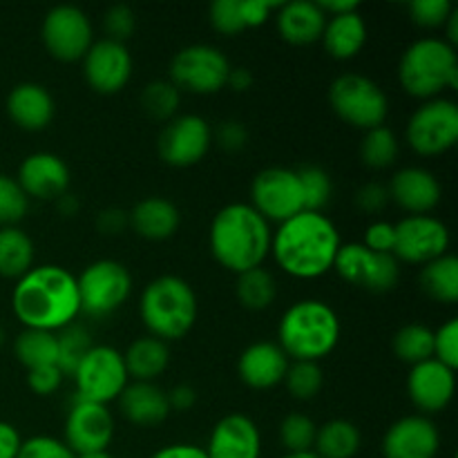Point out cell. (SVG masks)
<instances>
[{
	"mask_svg": "<svg viewBox=\"0 0 458 458\" xmlns=\"http://www.w3.org/2000/svg\"><path fill=\"white\" fill-rule=\"evenodd\" d=\"M12 309L25 329L58 334L81 316L76 276L58 264L31 267L12 291Z\"/></svg>",
	"mask_w": 458,
	"mask_h": 458,
	"instance_id": "cell-1",
	"label": "cell"
},
{
	"mask_svg": "<svg viewBox=\"0 0 458 458\" xmlns=\"http://www.w3.org/2000/svg\"><path fill=\"white\" fill-rule=\"evenodd\" d=\"M343 246L335 224L327 215L302 210L277 224L273 231L271 255L277 267L298 280H318L334 268Z\"/></svg>",
	"mask_w": 458,
	"mask_h": 458,
	"instance_id": "cell-2",
	"label": "cell"
},
{
	"mask_svg": "<svg viewBox=\"0 0 458 458\" xmlns=\"http://www.w3.org/2000/svg\"><path fill=\"white\" fill-rule=\"evenodd\" d=\"M271 224L250 204H226L217 210L208 228V246L215 262L240 273L262 267L271 255Z\"/></svg>",
	"mask_w": 458,
	"mask_h": 458,
	"instance_id": "cell-3",
	"label": "cell"
},
{
	"mask_svg": "<svg viewBox=\"0 0 458 458\" xmlns=\"http://www.w3.org/2000/svg\"><path fill=\"white\" fill-rule=\"evenodd\" d=\"M338 313L325 300H300L284 311L277 325V347L286 358L304 362H320L340 343Z\"/></svg>",
	"mask_w": 458,
	"mask_h": 458,
	"instance_id": "cell-4",
	"label": "cell"
},
{
	"mask_svg": "<svg viewBox=\"0 0 458 458\" xmlns=\"http://www.w3.org/2000/svg\"><path fill=\"white\" fill-rule=\"evenodd\" d=\"M143 327L148 335L165 344L182 340L192 331L199 313L195 289L179 276H159L143 289L139 300Z\"/></svg>",
	"mask_w": 458,
	"mask_h": 458,
	"instance_id": "cell-5",
	"label": "cell"
},
{
	"mask_svg": "<svg viewBox=\"0 0 458 458\" xmlns=\"http://www.w3.org/2000/svg\"><path fill=\"white\" fill-rule=\"evenodd\" d=\"M398 83L410 97L429 101L445 89L458 88L456 47L443 38H419L398 61Z\"/></svg>",
	"mask_w": 458,
	"mask_h": 458,
	"instance_id": "cell-6",
	"label": "cell"
},
{
	"mask_svg": "<svg viewBox=\"0 0 458 458\" xmlns=\"http://www.w3.org/2000/svg\"><path fill=\"white\" fill-rule=\"evenodd\" d=\"M329 106L340 121L362 132L385 125L389 114V98L385 89L374 79L358 72L334 79L329 85Z\"/></svg>",
	"mask_w": 458,
	"mask_h": 458,
	"instance_id": "cell-7",
	"label": "cell"
},
{
	"mask_svg": "<svg viewBox=\"0 0 458 458\" xmlns=\"http://www.w3.org/2000/svg\"><path fill=\"white\" fill-rule=\"evenodd\" d=\"M72 380L79 401L98 403V405L119 401L121 392L130 383L123 353L110 344H92V349L72 371Z\"/></svg>",
	"mask_w": 458,
	"mask_h": 458,
	"instance_id": "cell-8",
	"label": "cell"
},
{
	"mask_svg": "<svg viewBox=\"0 0 458 458\" xmlns=\"http://www.w3.org/2000/svg\"><path fill=\"white\" fill-rule=\"evenodd\" d=\"M81 313L89 318H107L119 311L132 295V276L116 259H97L76 277Z\"/></svg>",
	"mask_w": 458,
	"mask_h": 458,
	"instance_id": "cell-9",
	"label": "cell"
},
{
	"mask_svg": "<svg viewBox=\"0 0 458 458\" xmlns=\"http://www.w3.org/2000/svg\"><path fill=\"white\" fill-rule=\"evenodd\" d=\"M170 83L182 92L217 94L226 88L231 63L215 45H186L173 56L168 67Z\"/></svg>",
	"mask_w": 458,
	"mask_h": 458,
	"instance_id": "cell-10",
	"label": "cell"
},
{
	"mask_svg": "<svg viewBox=\"0 0 458 458\" xmlns=\"http://www.w3.org/2000/svg\"><path fill=\"white\" fill-rule=\"evenodd\" d=\"M405 137L416 155H445L458 141V106L445 97L423 101L407 121Z\"/></svg>",
	"mask_w": 458,
	"mask_h": 458,
	"instance_id": "cell-11",
	"label": "cell"
},
{
	"mask_svg": "<svg viewBox=\"0 0 458 458\" xmlns=\"http://www.w3.org/2000/svg\"><path fill=\"white\" fill-rule=\"evenodd\" d=\"M40 38L56 61H83L94 43V27L88 13L76 4H56L45 13Z\"/></svg>",
	"mask_w": 458,
	"mask_h": 458,
	"instance_id": "cell-12",
	"label": "cell"
},
{
	"mask_svg": "<svg viewBox=\"0 0 458 458\" xmlns=\"http://www.w3.org/2000/svg\"><path fill=\"white\" fill-rule=\"evenodd\" d=\"M334 271L347 284L369 293H387L401 280V262L392 253H374L362 244H343Z\"/></svg>",
	"mask_w": 458,
	"mask_h": 458,
	"instance_id": "cell-13",
	"label": "cell"
},
{
	"mask_svg": "<svg viewBox=\"0 0 458 458\" xmlns=\"http://www.w3.org/2000/svg\"><path fill=\"white\" fill-rule=\"evenodd\" d=\"M250 206L268 224H282L302 213L304 199L298 170L280 168V165L259 170L250 183Z\"/></svg>",
	"mask_w": 458,
	"mask_h": 458,
	"instance_id": "cell-14",
	"label": "cell"
},
{
	"mask_svg": "<svg viewBox=\"0 0 458 458\" xmlns=\"http://www.w3.org/2000/svg\"><path fill=\"white\" fill-rule=\"evenodd\" d=\"M213 146V128L199 114H179L161 130L157 150L164 164L173 168L197 165Z\"/></svg>",
	"mask_w": 458,
	"mask_h": 458,
	"instance_id": "cell-15",
	"label": "cell"
},
{
	"mask_svg": "<svg viewBox=\"0 0 458 458\" xmlns=\"http://www.w3.org/2000/svg\"><path fill=\"white\" fill-rule=\"evenodd\" d=\"M396 226L394 258L407 264H425L450 253V231L432 215H407Z\"/></svg>",
	"mask_w": 458,
	"mask_h": 458,
	"instance_id": "cell-16",
	"label": "cell"
},
{
	"mask_svg": "<svg viewBox=\"0 0 458 458\" xmlns=\"http://www.w3.org/2000/svg\"><path fill=\"white\" fill-rule=\"evenodd\" d=\"M112 438H114V416L110 414L107 405L76 398L65 416L63 443L76 456H81L92 454V452H106Z\"/></svg>",
	"mask_w": 458,
	"mask_h": 458,
	"instance_id": "cell-17",
	"label": "cell"
},
{
	"mask_svg": "<svg viewBox=\"0 0 458 458\" xmlns=\"http://www.w3.org/2000/svg\"><path fill=\"white\" fill-rule=\"evenodd\" d=\"M83 76L89 88L98 94L121 92L132 76V54L128 45L116 40H94L83 56Z\"/></svg>",
	"mask_w": 458,
	"mask_h": 458,
	"instance_id": "cell-18",
	"label": "cell"
},
{
	"mask_svg": "<svg viewBox=\"0 0 458 458\" xmlns=\"http://www.w3.org/2000/svg\"><path fill=\"white\" fill-rule=\"evenodd\" d=\"M380 447L383 458H437L441 450V434L429 416H403L389 425Z\"/></svg>",
	"mask_w": 458,
	"mask_h": 458,
	"instance_id": "cell-19",
	"label": "cell"
},
{
	"mask_svg": "<svg viewBox=\"0 0 458 458\" xmlns=\"http://www.w3.org/2000/svg\"><path fill=\"white\" fill-rule=\"evenodd\" d=\"M407 394L423 416L438 414L450 405L456 394L454 369L438 362L437 358L419 362L407 376Z\"/></svg>",
	"mask_w": 458,
	"mask_h": 458,
	"instance_id": "cell-20",
	"label": "cell"
},
{
	"mask_svg": "<svg viewBox=\"0 0 458 458\" xmlns=\"http://www.w3.org/2000/svg\"><path fill=\"white\" fill-rule=\"evenodd\" d=\"M204 450L208 458H262V434L253 419L235 411L215 423Z\"/></svg>",
	"mask_w": 458,
	"mask_h": 458,
	"instance_id": "cell-21",
	"label": "cell"
},
{
	"mask_svg": "<svg viewBox=\"0 0 458 458\" xmlns=\"http://www.w3.org/2000/svg\"><path fill=\"white\" fill-rule=\"evenodd\" d=\"M16 182L30 199H58L70 191V168L54 152H34L22 159Z\"/></svg>",
	"mask_w": 458,
	"mask_h": 458,
	"instance_id": "cell-22",
	"label": "cell"
},
{
	"mask_svg": "<svg viewBox=\"0 0 458 458\" xmlns=\"http://www.w3.org/2000/svg\"><path fill=\"white\" fill-rule=\"evenodd\" d=\"M389 199L410 215H429L441 204L443 188L437 174L420 165H407L392 177Z\"/></svg>",
	"mask_w": 458,
	"mask_h": 458,
	"instance_id": "cell-23",
	"label": "cell"
},
{
	"mask_svg": "<svg viewBox=\"0 0 458 458\" xmlns=\"http://www.w3.org/2000/svg\"><path fill=\"white\" fill-rule=\"evenodd\" d=\"M291 360L286 353L277 347V343H253L237 358V376L242 383L250 389H273L284 383L286 369Z\"/></svg>",
	"mask_w": 458,
	"mask_h": 458,
	"instance_id": "cell-24",
	"label": "cell"
},
{
	"mask_svg": "<svg viewBox=\"0 0 458 458\" xmlns=\"http://www.w3.org/2000/svg\"><path fill=\"white\" fill-rule=\"evenodd\" d=\"M56 112V103L49 89L40 83H18L7 94V114L13 123L27 132H40L47 128Z\"/></svg>",
	"mask_w": 458,
	"mask_h": 458,
	"instance_id": "cell-25",
	"label": "cell"
},
{
	"mask_svg": "<svg viewBox=\"0 0 458 458\" xmlns=\"http://www.w3.org/2000/svg\"><path fill=\"white\" fill-rule=\"evenodd\" d=\"M276 25L282 40L289 45H313L322 38L327 16L318 3L311 0H293V3H282L276 12Z\"/></svg>",
	"mask_w": 458,
	"mask_h": 458,
	"instance_id": "cell-26",
	"label": "cell"
},
{
	"mask_svg": "<svg viewBox=\"0 0 458 458\" xmlns=\"http://www.w3.org/2000/svg\"><path fill=\"white\" fill-rule=\"evenodd\" d=\"M121 414L139 428H152L170 416L168 392L157 383H128L119 396Z\"/></svg>",
	"mask_w": 458,
	"mask_h": 458,
	"instance_id": "cell-27",
	"label": "cell"
},
{
	"mask_svg": "<svg viewBox=\"0 0 458 458\" xmlns=\"http://www.w3.org/2000/svg\"><path fill=\"white\" fill-rule=\"evenodd\" d=\"M130 228L148 242L170 240L179 231L182 215L170 199L159 195L143 197L128 213Z\"/></svg>",
	"mask_w": 458,
	"mask_h": 458,
	"instance_id": "cell-28",
	"label": "cell"
},
{
	"mask_svg": "<svg viewBox=\"0 0 458 458\" xmlns=\"http://www.w3.org/2000/svg\"><path fill=\"white\" fill-rule=\"evenodd\" d=\"M322 45L325 52L335 61H352L367 45V22L362 13L349 12L340 16L327 18L325 31H322Z\"/></svg>",
	"mask_w": 458,
	"mask_h": 458,
	"instance_id": "cell-29",
	"label": "cell"
},
{
	"mask_svg": "<svg viewBox=\"0 0 458 458\" xmlns=\"http://www.w3.org/2000/svg\"><path fill=\"white\" fill-rule=\"evenodd\" d=\"M125 371L128 378L137 383H155L170 365V349L164 340L152 338V335H141L132 340L123 353Z\"/></svg>",
	"mask_w": 458,
	"mask_h": 458,
	"instance_id": "cell-30",
	"label": "cell"
},
{
	"mask_svg": "<svg viewBox=\"0 0 458 458\" xmlns=\"http://www.w3.org/2000/svg\"><path fill=\"white\" fill-rule=\"evenodd\" d=\"M362 447V434L352 420L334 419L318 428L316 452L320 458H356Z\"/></svg>",
	"mask_w": 458,
	"mask_h": 458,
	"instance_id": "cell-31",
	"label": "cell"
},
{
	"mask_svg": "<svg viewBox=\"0 0 458 458\" xmlns=\"http://www.w3.org/2000/svg\"><path fill=\"white\" fill-rule=\"evenodd\" d=\"M34 267V242L22 228H0V276L21 280Z\"/></svg>",
	"mask_w": 458,
	"mask_h": 458,
	"instance_id": "cell-32",
	"label": "cell"
},
{
	"mask_svg": "<svg viewBox=\"0 0 458 458\" xmlns=\"http://www.w3.org/2000/svg\"><path fill=\"white\" fill-rule=\"evenodd\" d=\"M425 295L441 304L458 302V259L452 253L425 264L419 276Z\"/></svg>",
	"mask_w": 458,
	"mask_h": 458,
	"instance_id": "cell-33",
	"label": "cell"
},
{
	"mask_svg": "<svg viewBox=\"0 0 458 458\" xmlns=\"http://www.w3.org/2000/svg\"><path fill=\"white\" fill-rule=\"evenodd\" d=\"M13 353L18 362L27 371L38 369V367L56 365L58 360V340L52 331L25 329L13 340Z\"/></svg>",
	"mask_w": 458,
	"mask_h": 458,
	"instance_id": "cell-34",
	"label": "cell"
},
{
	"mask_svg": "<svg viewBox=\"0 0 458 458\" xmlns=\"http://www.w3.org/2000/svg\"><path fill=\"white\" fill-rule=\"evenodd\" d=\"M235 293L242 307L249 311H267L277 298V282L264 267L250 268L237 276Z\"/></svg>",
	"mask_w": 458,
	"mask_h": 458,
	"instance_id": "cell-35",
	"label": "cell"
},
{
	"mask_svg": "<svg viewBox=\"0 0 458 458\" xmlns=\"http://www.w3.org/2000/svg\"><path fill=\"white\" fill-rule=\"evenodd\" d=\"M401 155V141L387 125L367 130L360 143V159L371 170L392 168Z\"/></svg>",
	"mask_w": 458,
	"mask_h": 458,
	"instance_id": "cell-36",
	"label": "cell"
},
{
	"mask_svg": "<svg viewBox=\"0 0 458 458\" xmlns=\"http://www.w3.org/2000/svg\"><path fill=\"white\" fill-rule=\"evenodd\" d=\"M392 344L398 360L407 362L411 367L434 358V331L429 327L419 325V322L401 327L394 335Z\"/></svg>",
	"mask_w": 458,
	"mask_h": 458,
	"instance_id": "cell-37",
	"label": "cell"
},
{
	"mask_svg": "<svg viewBox=\"0 0 458 458\" xmlns=\"http://www.w3.org/2000/svg\"><path fill=\"white\" fill-rule=\"evenodd\" d=\"M182 106V92L170 81H150L141 92V107L150 119L170 121Z\"/></svg>",
	"mask_w": 458,
	"mask_h": 458,
	"instance_id": "cell-38",
	"label": "cell"
},
{
	"mask_svg": "<svg viewBox=\"0 0 458 458\" xmlns=\"http://www.w3.org/2000/svg\"><path fill=\"white\" fill-rule=\"evenodd\" d=\"M58 340V360L56 367L65 376H72V371L76 369V365L81 362V358L92 349V335L85 327L81 325H70L63 331L56 334Z\"/></svg>",
	"mask_w": 458,
	"mask_h": 458,
	"instance_id": "cell-39",
	"label": "cell"
},
{
	"mask_svg": "<svg viewBox=\"0 0 458 458\" xmlns=\"http://www.w3.org/2000/svg\"><path fill=\"white\" fill-rule=\"evenodd\" d=\"M322 383H325V376H322V369L318 362L293 360L284 376V385L289 389L291 398L302 403L313 401L320 394Z\"/></svg>",
	"mask_w": 458,
	"mask_h": 458,
	"instance_id": "cell-40",
	"label": "cell"
},
{
	"mask_svg": "<svg viewBox=\"0 0 458 458\" xmlns=\"http://www.w3.org/2000/svg\"><path fill=\"white\" fill-rule=\"evenodd\" d=\"M318 425L313 419L300 411H291L280 423V441L284 445L286 454H298V452H313L316 445Z\"/></svg>",
	"mask_w": 458,
	"mask_h": 458,
	"instance_id": "cell-41",
	"label": "cell"
},
{
	"mask_svg": "<svg viewBox=\"0 0 458 458\" xmlns=\"http://www.w3.org/2000/svg\"><path fill=\"white\" fill-rule=\"evenodd\" d=\"M300 188H302L304 210H313V213H322L327 204L334 195V183H331L329 173L320 165H302L298 170Z\"/></svg>",
	"mask_w": 458,
	"mask_h": 458,
	"instance_id": "cell-42",
	"label": "cell"
},
{
	"mask_svg": "<svg viewBox=\"0 0 458 458\" xmlns=\"http://www.w3.org/2000/svg\"><path fill=\"white\" fill-rule=\"evenodd\" d=\"M30 210V197L16 182V177L0 173V228L16 226Z\"/></svg>",
	"mask_w": 458,
	"mask_h": 458,
	"instance_id": "cell-43",
	"label": "cell"
},
{
	"mask_svg": "<svg viewBox=\"0 0 458 458\" xmlns=\"http://www.w3.org/2000/svg\"><path fill=\"white\" fill-rule=\"evenodd\" d=\"M410 18L423 30H443L456 12L450 0H414L410 3Z\"/></svg>",
	"mask_w": 458,
	"mask_h": 458,
	"instance_id": "cell-44",
	"label": "cell"
},
{
	"mask_svg": "<svg viewBox=\"0 0 458 458\" xmlns=\"http://www.w3.org/2000/svg\"><path fill=\"white\" fill-rule=\"evenodd\" d=\"M210 25L224 36H235L246 30L242 16V0H215L208 9Z\"/></svg>",
	"mask_w": 458,
	"mask_h": 458,
	"instance_id": "cell-45",
	"label": "cell"
},
{
	"mask_svg": "<svg viewBox=\"0 0 458 458\" xmlns=\"http://www.w3.org/2000/svg\"><path fill=\"white\" fill-rule=\"evenodd\" d=\"M103 27L110 40L125 43L137 30V13L128 4H112L103 16Z\"/></svg>",
	"mask_w": 458,
	"mask_h": 458,
	"instance_id": "cell-46",
	"label": "cell"
},
{
	"mask_svg": "<svg viewBox=\"0 0 458 458\" xmlns=\"http://www.w3.org/2000/svg\"><path fill=\"white\" fill-rule=\"evenodd\" d=\"M434 358L443 362L445 367L456 371L458 367V320L443 322L437 331H434Z\"/></svg>",
	"mask_w": 458,
	"mask_h": 458,
	"instance_id": "cell-47",
	"label": "cell"
},
{
	"mask_svg": "<svg viewBox=\"0 0 458 458\" xmlns=\"http://www.w3.org/2000/svg\"><path fill=\"white\" fill-rule=\"evenodd\" d=\"M16 458H76L74 452L61 441V438L54 437H31L27 441H22L21 452Z\"/></svg>",
	"mask_w": 458,
	"mask_h": 458,
	"instance_id": "cell-48",
	"label": "cell"
},
{
	"mask_svg": "<svg viewBox=\"0 0 458 458\" xmlns=\"http://www.w3.org/2000/svg\"><path fill=\"white\" fill-rule=\"evenodd\" d=\"M362 246H367L374 253H392L394 255V244H396V226L392 222H371L365 228V235H362Z\"/></svg>",
	"mask_w": 458,
	"mask_h": 458,
	"instance_id": "cell-49",
	"label": "cell"
},
{
	"mask_svg": "<svg viewBox=\"0 0 458 458\" xmlns=\"http://www.w3.org/2000/svg\"><path fill=\"white\" fill-rule=\"evenodd\" d=\"M63 380H65V374L56 365L38 367V369L27 371V385H30V389L36 396H52V394H56L61 389Z\"/></svg>",
	"mask_w": 458,
	"mask_h": 458,
	"instance_id": "cell-50",
	"label": "cell"
},
{
	"mask_svg": "<svg viewBox=\"0 0 458 458\" xmlns=\"http://www.w3.org/2000/svg\"><path fill=\"white\" fill-rule=\"evenodd\" d=\"M213 139L219 143L222 150L240 152L244 150L246 143H249V130H246V125L242 123V121L228 119L219 123L217 132L213 134Z\"/></svg>",
	"mask_w": 458,
	"mask_h": 458,
	"instance_id": "cell-51",
	"label": "cell"
},
{
	"mask_svg": "<svg viewBox=\"0 0 458 458\" xmlns=\"http://www.w3.org/2000/svg\"><path fill=\"white\" fill-rule=\"evenodd\" d=\"M389 191L387 186L378 182L365 183L360 191L356 192V204L362 213H383L389 204Z\"/></svg>",
	"mask_w": 458,
	"mask_h": 458,
	"instance_id": "cell-52",
	"label": "cell"
},
{
	"mask_svg": "<svg viewBox=\"0 0 458 458\" xmlns=\"http://www.w3.org/2000/svg\"><path fill=\"white\" fill-rule=\"evenodd\" d=\"M280 4L282 3H273V0H242V16H244L246 30L264 25Z\"/></svg>",
	"mask_w": 458,
	"mask_h": 458,
	"instance_id": "cell-53",
	"label": "cell"
},
{
	"mask_svg": "<svg viewBox=\"0 0 458 458\" xmlns=\"http://www.w3.org/2000/svg\"><path fill=\"white\" fill-rule=\"evenodd\" d=\"M97 231L106 237H116L130 228L128 210L123 208H106L97 215Z\"/></svg>",
	"mask_w": 458,
	"mask_h": 458,
	"instance_id": "cell-54",
	"label": "cell"
},
{
	"mask_svg": "<svg viewBox=\"0 0 458 458\" xmlns=\"http://www.w3.org/2000/svg\"><path fill=\"white\" fill-rule=\"evenodd\" d=\"M21 445L22 438L18 429L7 420H0V458H16Z\"/></svg>",
	"mask_w": 458,
	"mask_h": 458,
	"instance_id": "cell-55",
	"label": "cell"
},
{
	"mask_svg": "<svg viewBox=\"0 0 458 458\" xmlns=\"http://www.w3.org/2000/svg\"><path fill=\"white\" fill-rule=\"evenodd\" d=\"M150 458H208V454L204 447L192 445V443H173V445L159 447Z\"/></svg>",
	"mask_w": 458,
	"mask_h": 458,
	"instance_id": "cell-56",
	"label": "cell"
},
{
	"mask_svg": "<svg viewBox=\"0 0 458 458\" xmlns=\"http://www.w3.org/2000/svg\"><path fill=\"white\" fill-rule=\"evenodd\" d=\"M170 410L174 411H188L197 405V392L191 385H177L168 392Z\"/></svg>",
	"mask_w": 458,
	"mask_h": 458,
	"instance_id": "cell-57",
	"label": "cell"
},
{
	"mask_svg": "<svg viewBox=\"0 0 458 458\" xmlns=\"http://www.w3.org/2000/svg\"><path fill=\"white\" fill-rule=\"evenodd\" d=\"M255 79L253 72L246 70V67H231V74H228L226 85L233 89V92H249L253 88Z\"/></svg>",
	"mask_w": 458,
	"mask_h": 458,
	"instance_id": "cell-58",
	"label": "cell"
},
{
	"mask_svg": "<svg viewBox=\"0 0 458 458\" xmlns=\"http://www.w3.org/2000/svg\"><path fill=\"white\" fill-rule=\"evenodd\" d=\"M318 7L325 12V16H340V13H349V12H356L358 9V3H353V0H322V3H318Z\"/></svg>",
	"mask_w": 458,
	"mask_h": 458,
	"instance_id": "cell-59",
	"label": "cell"
},
{
	"mask_svg": "<svg viewBox=\"0 0 458 458\" xmlns=\"http://www.w3.org/2000/svg\"><path fill=\"white\" fill-rule=\"evenodd\" d=\"M56 208H58V213L63 215V217H74V215L81 210L79 197H76L74 192L67 191L65 195H61L56 199Z\"/></svg>",
	"mask_w": 458,
	"mask_h": 458,
	"instance_id": "cell-60",
	"label": "cell"
},
{
	"mask_svg": "<svg viewBox=\"0 0 458 458\" xmlns=\"http://www.w3.org/2000/svg\"><path fill=\"white\" fill-rule=\"evenodd\" d=\"M76 458H114L110 454V452H92V454H81V456H76Z\"/></svg>",
	"mask_w": 458,
	"mask_h": 458,
	"instance_id": "cell-61",
	"label": "cell"
},
{
	"mask_svg": "<svg viewBox=\"0 0 458 458\" xmlns=\"http://www.w3.org/2000/svg\"><path fill=\"white\" fill-rule=\"evenodd\" d=\"M282 458H320L316 452H298V454H284Z\"/></svg>",
	"mask_w": 458,
	"mask_h": 458,
	"instance_id": "cell-62",
	"label": "cell"
},
{
	"mask_svg": "<svg viewBox=\"0 0 458 458\" xmlns=\"http://www.w3.org/2000/svg\"><path fill=\"white\" fill-rule=\"evenodd\" d=\"M4 338H7V335H4V329H3V327H0V347H3Z\"/></svg>",
	"mask_w": 458,
	"mask_h": 458,
	"instance_id": "cell-63",
	"label": "cell"
}]
</instances>
